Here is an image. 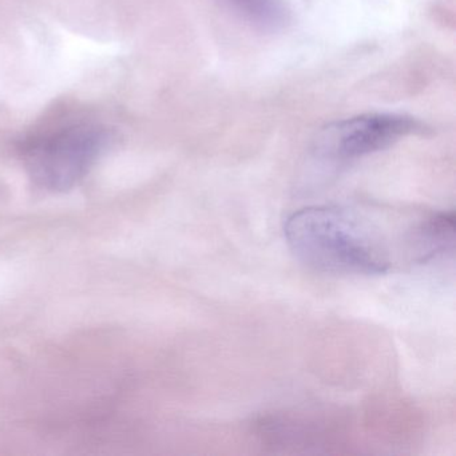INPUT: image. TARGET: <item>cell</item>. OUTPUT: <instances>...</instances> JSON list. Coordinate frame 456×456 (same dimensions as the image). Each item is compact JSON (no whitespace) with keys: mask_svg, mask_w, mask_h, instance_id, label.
<instances>
[{"mask_svg":"<svg viewBox=\"0 0 456 456\" xmlns=\"http://www.w3.org/2000/svg\"><path fill=\"white\" fill-rule=\"evenodd\" d=\"M284 236L308 268L338 276H380L391 269L387 240L367 220L340 207H308L288 216Z\"/></svg>","mask_w":456,"mask_h":456,"instance_id":"cell-1","label":"cell"},{"mask_svg":"<svg viewBox=\"0 0 456 456\" xmlns=\"http://www.w3.org/2000/svg\"><path fill=\"white\" fill-rule=\"evenodd\" d=\"M108 129L95 124H77L31 141L25 165L34 183L52 191L78 185L108 149Z\"/></svg>","mask_w":456,"mask_h":456,"instance_id":"cell-2","label":"cell"},{"mask_svg":"<svg viewBox=\"0 0 456 456\" xmlns=\"http://www.w3.org/2000/svg\"><path fill=\"white\" fill-rule=\"evenodd\" d=\"M420 129V124L410 117L367 114L332 125L322 141L328 154L346 161L383 151Z\"/></svg>","mask_w":456,"mask_h":456,"instance_id":"cell-3","label":"cell"},{"mask_svg":"<svg viewBox=\"0 0 456 456\" xmlns=\"http://www.w3.org/2000/svg\"><path fill=\"white\" fill-rule=\"evenodd\" d=\"M224 6L245 22L261 31L281 30L289 20V12L281 0H220Z\"/></svg>","mask_w":456,"mask_h":456,"instance_id":"cell-4","label":"cell"}]
</instances>
